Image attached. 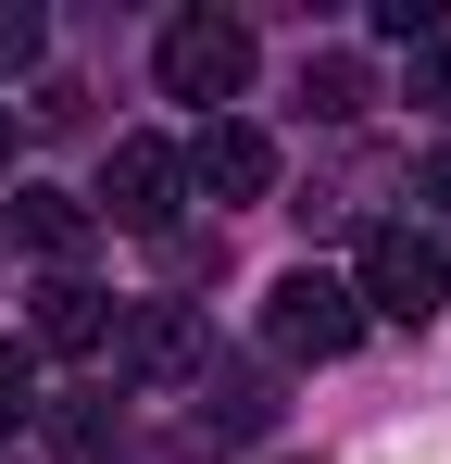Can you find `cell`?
<instances>
[{
	"label": "cell",
	"instance_id": "obj_1",
	"mask_svg": "<svg viewBox=\"0 0 451 464\" xmlns=\"http://www.w3.org/2000/svg\"><path fill=\"white\" fill-rule=\"evenodd\" d=\"M364 339V302H351V276H326V264H289L276 289H264V352L276 364H339Z\"/></svg>",
	"mask_w": 451,
	"mask_h": 464
},
{
	"label": "cell",
	"instance_id": "obj_2",
	"mask_svg": "<svg viewBox=\"0 0 451 464\" xmlns=\"http://www.w3.org/2000/svg\"><path fill=\"white\" fill-rule=\"evenodd\" d=\"M351 302L389 314V326H427V314L451 302V251L427 227H364V251H351Z\"/></svg>",
	"mask_w": 451,
	"mask_h": 464
},
{
	"label": "cell",
	"instance_id": "obj_3",
	"mask_svg": "<svg viewBox=\"0 0 451 464\" xmlns=\"http://www.w3.org/2000/svg\"><path fill=\"white\" fill-rule=\"evenodd\" d=\"M150 63H163V101H201V113H214V101L251 88V25H238V13H176Z\"/></svg>",
	"mask_w": 451,
	"mask_h": 464
},
{
	"label": "cell",
	"instance_id": "obj_4",
	"mask_svg": "<svg viewBox=\"0 0 451 464\" xmlns=\"http://www.w3.org/2000/svg\"><path fill=\"white\" fill-rule=\"evenodd\" d=\"M176 201H188V151H163V139H113V163H101V201H88V227L163 238V227H176Z\"/></svg>",
	"mask_w": 451,
	"mask_h": 464
},
{
	"label": "cell",
	"instance_id": "obj_5",
	"mask_svg": "<svg viewBox=\"0 0 451 464\" xmlns=\"http://www.w3.org/2000/svg\"><path fill=\"white\" fill-rule=\"evenodd\" d=\"M113 364L139 389H188V377H214V339H201V314L188 302H139L126 314V339H113Z\"/></svg>",
	"mask_w": 451,
	"mask_h": 464
},
{
	"label": "cell",
	"instance_id": "obj_6",
	"mask_svg": "<svg viewBox=\"0 0 451 464\" xmlns=\"http://www.w3.org/2000/svg\"><path fill=\"white\" fill-rule=\"evenodd\" d=\"M188 188H214V201H264V188H276V139L238 126V113H214L201 151H188Z\"/></svg>",
	"mask_w": 451,
	"mask_h": 464
},
{
	"label": "cell",
	"instance_id": "obj_7",
	"mask_svg": "<svg viewBox=\"0 0 451 464\" xmlns=\"http://www.w3.org/2000/svg\"><path fill=\"white\" fill-rule=\"evenodd\" d=\"M13 238H25V251H38L51 276H75L101 227H88V201H75V188H13Z\"/></svg>",
	"mask_w": 451,
	"mask_h": 464
},
{
	"label": "cell",
	"instance_id": "obj_8",
	"mask_svg": "<svg viewBox=\"0 0 451 464\" xmlns=\"http://www.w3.org/2000/svg\"><path fill=\"white\" fill-rule=\"evenodd\" d=\"M101 339H113V302L88 276H51L38 289V352H101Z\"/></svg>",
	"mask_w": 451,
	"mask_h": 464
},
{
	"label": "cell",
	"instance_id": "obj_9",
	"mask_svg": "<svg viewBox=\"0 0 451 464\" xmlns=\"http://www.w3.org/2000/svg\"><path fill=\"white\" fill-rule=\"evenodd\" d=\"M364 101H376V88H364V63H351V51H313V63H301V113H326V126H351Z\"/></svg>",
	"mask_w": 451,
	"mask_h": 464
},
{
	"label": "cell",
	"instance_id": "obj_10",
	"mask_svg": "<svg viewBox=\"0 0 451 464\" xmlns=\"http://www.w3.org/2000/svg\"><path fill=\"white\" fill-rule=\"evenodd\" d=\"M51 464H113V414L101 401H51Z\"/></svg>",
	"mask_w": 451,
	"mask_h": 464
},
{
	"label": "cell",
	"instance_id": "obj_11",
	"mask_svg": "<svg viewBox=\"0 0 451 464\" xmlns=\"http://www.w3.org/2000/svg\"><path fill=\"white\" fill-rule=\"evenodd\" d=\"M264 414H276L264 377H214V401H201V427H214V440H264Z\"/></svg>",
	"mask_w": 451,
	"mask_h": 464
},
{
	"label": "cell",
	"instance_id": "obj_12",
	"mask_svg": "<svg viewBox=\"0 0 451 464\" xmlns=\"http://www.w3.org/2000/svg\"><path fill=\"white\" fill-rule=\"evenodd\" d=\"M38 51H51V13H38V0H0V88L38 76Z\"/></svg>",
	"mask_w": 451,
	"mask_h": 464
},
{
	"label": "cell",
	"instance_id": "obj_13",
	"mask_svg": "<svg viewBox=\"0 0 451 464\" xmlns=\"http://www.w3.org/2000/svg\"><path fill=\"white\" fill-rule=\"evenodd\" d=\"M25 414H38V352H25V339H0V440H13Z\"/></svg>",
	"mask_w": 451,
	"mask_h": 464
},
{
	"label": "cell",
	"instance_id": "obj_14",
	"mask_svg": "<svg viewBox=\"0 0 451 464\" xmlns=\"http://www.w3.org/2000/svg\"><path fill=\"white\" fill-rule=\"evenodd\" d=\"M414 101L451 126V38H427V51H414Z\"/></svg>",
	"mask_w": 451,
	"mask_h": 464
},
{
	"label": "cell",
	"instance_id": "obj_15",
	"mask_svg": "<svg viewBox=\"0 0 451 464\" xmlns=\"http://www.w3.org/2000/svg\"><path fill=\"white\" fill-rule=\"evenodd\" d=\"M427 214H451V151H439V163H427Z\"/></svg>",
	"mask_w": 451,
	"mask_h": 464
},
{
	"label": "cell",
	"instance_id": "obj_16",
	"mask_svg": "<svg viewBox=\"0 0 451 464\" xmlns=\"http://www.w3.org/2000/svg\"><path fill=\"white\" fill-rule=\"evenodd\" d=\"M0 163H13V113H0Z\"/></svg>",
	"mask_w": 451,
	"mask_h": 464
}]
</instances>
